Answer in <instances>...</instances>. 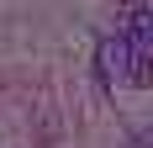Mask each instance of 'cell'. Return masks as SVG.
Masks as SVG:
<instances>
[{"mask_svg":"<svg viewBox=\"0 0 153 148\" xmlns=\"http://www.w3.org/2000/svg\"><path fill=\"white\" fill-rule=\"evenodd\" d=\"M148 5H153V0H148Z\"/></svg>","mask_w":153,"mask_h":148,"instance_id":"3","label":"cell"},{"mask_svg":"<svg viewBox=\"0 0 153 148\" xmlns=\"http://www.w3.org/2000/svg\"><path fill=\"white\" fill-rule=\"evenodd\" d=\"M127 43H132V48H148V53H153V5H137V11H127Z\"/></svg>","mask_w":153,"mask_h":148,"instance_id":"1","label":"cell"},{"mask_svg":"<svg viewBox=\"0 0 153 148\" xmlns=\"http://www.w3.org/2000/svg\"><path fill=\"white\" fill-rule=\"evenodd\" d=\"M127 85H137V90H148L153 85V53H148V48H132V53H127Z\"/></svg>","mask_w":153,"mask_h":148,"instance_id":"2","label":"cell"}]
</instances>
